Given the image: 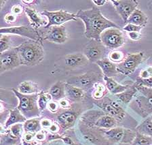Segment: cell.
<instances>
[{
	"mask_svg": "<svg viewBox=\"0 0 152 145\" xmlns=\"http://www.w3.org/2000/svg\"><path fill=\"white\" fill-rule=\"evenodd\" d=\"M76 18H80L85 26L84 35L87 38L101 42V34L109 28H120L119 26L102 15L96 6L85 10H79L75 14Z\"/></svg>",
	"mask_w": 152,
	"mask_h": 145,
	"instance_id": "cell-1",
	"label": "cell"
},
{
	"mask_svg": "<svg viewBox=\"0 0 152 145\" xmlns=\"http://www.w3.org/2000/svg\"><path fill=\"white\" fill-rule=\"evenodd\" d=\"M17 49L20 65L36 66L41 63L44 57V50L40 42L28 40L16 47Z\"/></svg>",
	"mask_w": 152,
	"mask_h": 145,
	"instance_id": "cell-2",
	"label": "cell"
},
{
	"mask_svg": "<svg viewBox=\"0 0 152 145\" xmlns=\"http://www.w3.org/2000/svg\"><path fill=\"white\" fill-rule=\"evenodd\" d=\"M136 87L140 95L134 96L130 103V107L142 117H147L152 115V88L139 85Z\"/></svg>",
	"mask_w": 152,
	"mask_h": 145,
	"instance_id": "cell-3",
	"label": "cell"
},
{
	"mask_svg": "<svg viewBox=\"0 0 152 145\" xmlns=\"http://www.w3.org/2000/svg\"><path fill=\"white\" fill-rule=\"evenodd\" d=\"M12 91H13L18 100L16 108L23 114V115L27 119L37 118L40 115L41 111L37 104L39 93L23 95L19 93L16 89H12Z\"/></svg>",
	"mask_w": 152,
	"mask_h": 145,
	"instance_id": "cell-4",
	"label": "cell"
},
{
	"mask_svg": "<svg viewBox=\"0 0 152 145\" xmlns=\"http://www.w3.org/2000/svg\"><path fill=\"white\" fill-rule=\"evenodd\" d=\"M100 38L103 46L111 50L120 48L125 42L124 35L120 28L111 27L104 30Z\"/></svg>",
	"mask_w": 152,
	"mask_h": 145,
	"instance_id": "cell-5",
	"label": "cell"
},
{
	"mask_svg": "<svg viewBox=\"0 0 152 145\" xmlns=\"http://www.w3.org/2000/svg\"><path fill=\"white\" fill-rule=\"evenodd\" d=\"M101 78V76L99 72L90 71L83 75L69 78L66 83L72 86L79 87L85 91L93 87L96 83L99 82Z\"/></svg>",
	"mask_w": 152,
	"mask_h": 145,
	"instance_id": "cell-6",
	"label": "cell"
},
{
	"mask_svg": "<svg viewBox=\"0 0 152 145\" xmlns=\"http://www.w3.org/2000/svg\"><path fill=\"white\" fill-rule=\"evenodd\" d=\"M145 54L143 52L128 54L122 62L116 64V68L119 74L129 75L136 70L138 66L143 61Z\"/></svg>",
	"mask_w": 152,
	"mask_h": 145,
	"instance_id": "cell-7",
	"label": "cell"
},
{
	"mask_svg": "<svg viewBox=\"0 0 152 145\" xmlns=\"http://www.w3.org/2000/svg\"><path fill=\"white\" fill-rule=\"evenodd\" d=\"M0 34L20 35L37 42H41L42 40L41 35L31 25H19L0 28Z\"/></svg>",
	"mask_w": 152,
	"mask_h": 145,
	"instance_id": "cell-8",
	"label": "cell"
},
{
	"mask_svg": "<svg viewBox=\"0 0 152 145\" xmlns=\"http://www.w3.org/2000/svg\"><path fill=\"white\" fill-rule=\"evenodd\" d=\"M41 14L48 19V24L45 28L52 26H60L68 21L76 19L75 14L69 13L63 10L54 12L44 10Z\"/></svg>",
	"mask_w": 152,
	"mask_h": 145,
	"instance_id": "cell-9",
	"label": "cell"
},
{
	"mask_svg": "<svg viewBox=\"0 0 152 145\" xmlns=\"http://www.w3.org/2000/svg\"><path fill=\"white\" fill-rule=\"evenodd\" d=\"M105 51V47L101 42L91 40L85 46L83 54L88 59L90 62L96 63L98 61L104 58Z\"/></svg>",
	"mask_w": 152,
	"mask_h": 145,
	"instance_id": "cell-10",
	"label": "cell"
},
{
	"mask_svg": "<svg viewBox=\"0 0 152 145\" xmlns=\"http://www.w3.org/2000/svg\"><path fill=\"white\" fill-rule=\"evenodd\" d=\"M104 134L108 140L115 142H132L136 135V133H134L132 131L116 127L104 131Z\"/></svg>",
	"mask_w": 152,
	"mask_h": 145,
	"instance_id": "cell-11",
	"label": "cell"
},
{
	"mask_svg": "<svg viewBox=\"0 0 152 145\" xmlns=\"http://www.w3.org/2000/svg\"><path fill=\"white\" fill-rule=\"evenodd\" d=\"M111 2L125 23H127L129 16L136 10L138 6V1L134 0H111Z\"/></svg>",
	"mask_w": 152,
	"mask_h": 145,
	"instance_id": "cell-12",
	"label": "cell"
},
{
	"mask_svg": "<svg viewBox=\"0 0 152 145\" xmlns=\"http://www.w3.org/2000/svg\"><path fill=\"white\" fill-rule=\"evenodd\" d=\"M97 103V106H99L102 110L111 116L115 117L116 119H123L125 116V111L122 107L119 105L118 103L109 99H101Z\"/></svg>",
	"mask_w": 152,
	"mask_h": 145,
	"instance_id": "cell-13",
	"label": "cell"
},
{
	"mask_svg": "<svg viewBox=\"0 0 152 145\" xmlns=\"http://www.w3.org/2000/svg\"><path fill=\"white\" fill-rule=\"evenodd\" d=\"M48 29V30L43 35L42 39L57 44L65 43L67 40V32L64 25L52 26Z\"/></svg>",
	"mask_w": 152,
	"mask_h": 145,
	"instance_id": "cell-14",
	"label": "cell"
},
{
	"mask_svg": "<svg viewBox=\"0 0 152 145\" xmlns=\"http://www.w3.org/2000/svg\"><path fill=\"white\" fill-rule=\"evenodd\" d=\"M0 57L5 72L14 70L20 66V61L16 47L0 54Z\"/></svg>",
	"mask_w": 152,
	"mask_h": 145,
	"instance_id": "cell-15",
	"label": "cell"
},
{
	"mask_svg": "<svg viewBox=\"0 0 152 145\" xmlns=\"http://www.w3.org/2000/svg\"><path fill=\"white\" fill-rule=\"evenodd\" d=\"M26 15L29 20L31 25L35 29H37L44 26L45 27L48 24V19L44 16L42 15L41 13H37L35 9L26 7L24 9Z\"/></svg>",
	"mask_w": 152,
	"mask_h": 145,
	"instance_id": "cell-16",
	"label": "cell"
},
{
	"mask_svg": "<svg viewBox=\"0 0 152 145\" xmlns=\"http://www.w3.org/2000/svg\"><path fill=\"white\" fill-rule=\"evenodd\" d=\"M65 66L69 68H75L81 66H86L89 63L88 61L83 53H77L67 54L64 59Z\"/></svg>",
	"mask_w": 152,
	"mask_h": 145,
	"instance_id": "cell-17",
	"label": "cell"
},
{
	"mask_svg": "<svg viewBox=\"0 0 152 145\" xmlns=\"http://www.w3.org/2000/svg\"><path fill=\"white\" fill-rule=\"evenodd\" d=\"M96 63L101 68L104 77L113 78L119 74L116 68V64L111 62L108 58L102 59L97 61Z\"/></svg>",
	"mask_w": 152,
	"mask_h": 145,
	"instance_id": "cell-18",
	"label": "cell"
},
{
	"mask_svg": "<svg viewBox=\"0 0 152 145\" xmlns=\"http://www.w3.org/2000/svg\"><path fill=\"white\" fill-rule=\"evenodd\" d=\"M77 116V114L74 112H64L57 116V121L59 125H61L64 129H66L74 124Z\"/></svg>",
	"mask_w": 152,
	"mask_h": 145,
	"instance_id": "cell-19",
	"label": "cell"
},
{
	"mask_svg": "<svg viewBox=\"0 0 152 145\" xmlns=\"http://www.w3.org/2000/svg\"><path fill=\"white\" fill-rule=\"evenodd\" d=\"M103 80L105 82V86L108 91L114 95H118L121 93L126 91L129 86L128 85H124L118 83L113 79V78H108L103 77Z\"/></svg>",
	"mask_w": 152,
	"mask_h": 145,
	"instance_id": "cell-20",
	"label": "cell"
},
{
	"mask_svg": "<svg viewBox=\"0 0 152 145\" xmlns=\"http://www.w3.org/2000/svg\"><path fill=\"white\" fill-rule=\"evenodd\" d=\"M118 124V120L115 117L109 115L101 116L95 121L94 125L99 128L109 130L115 127Z\"/></svg>",
	"mask_w": 152,
	"mask_h": 145,
	"instance_id": "cell-21",
	"label": "cell"
},
{
	"mask_svg": "<svg viewBox=\"0 0 152 145\" xmlns=\"http://www.w3.org/2000/svg\"><path fill=\"white\" fill-rule=\"evenodd\" d=\"M147 21H148V17L145 14L139 9H136L129 16L127 23L142 27L145 26Z\"/></svg>",
	"mask_w": 152,
	"mask_h": 145,
	"instance_id": "cell-22",
	"label": "cell"
},
{
	"mask_svg": "<svg viewBox=\"0 0 152 145\" xmlns=\"http://www.w3.org/2000/svg\"><path fill=\"white\" fill-rule=\"evenodd\" d=\"M65 95L71 100L79 101L85 97V91L79 87L65 83Z\"/></svg>",
	"mask_w": 152,
	"mask_h": 145,
	"instance_id": "cell-23",
	"label": "cell"
},
{
	"mask_svg": "<svg viewBox=\"0 0 152 145\" xmlns=\"http://www.w3.org/2000/svg\"><path fill=\"white\" fill-rule=\"evenodd\" d=\"M48 93L50 95L52 100H60L65 98V83L63 82H56L49 89Z\"/></svg>",
	"mask_w": 152,
	"mask_h": 145,
	"instance_id": "cell-24",
	"label": "cell"
},
{
	"mask_svg": "<svg viewBox=\"0 0 152 145\" xmlns=\"http://www.w3.org/2000/svg\"><path fill=\"white\" fill-rule=\"evenodd\" d=\"M27 119L23 115V114L17 108L10 110V115L4 126L6 128H9L16 123H24Z\"/></svg>",
	"mask_w": 152,
	"mask_h": 145,
	"instance_id": "cell-25",
	"label": "cell"
},
{
	"mask_svg": "<svg viewBox=\"0 0 152 145\" xmlns=\"http://www.w3.org/2000/svg\"><path fill=\"white\" fill-rule=\"evenodd\" d=\"M17 91L23 95L36 94L39 92V87L37 83L30 80H25L19 84Z\"/></svg>",
	"mask_w": 152,
	"mask_h": 145,
	"instance_id": "cell-26",
	"label": "cell"
},
{
	"mask_svg": "<svg viewBox=\"0 0 152 145\" xmlns=\"http://www.w3.org/2000/svg\"><path fill=\"white\" fill-rule=\"evenodd\" d=\"M138 90L137 88L136 87V85H132V86H129V87L122 93H121L116 95L120 100L123 102L124 104H129L131 102L132 100V99L134 98V96H136V94L137 93Z\"/></svg>",
	"mask_w": 152,
	"mask_h": 145,
	"instance_id": "cell-27",
	"label": "cell"
},
{
	"mask_svg": "<svg viewBox=\"0 0 152 145\" xmlns=\"http://www.w3.org/2000/svg\"><path fill=\"white\" fill-rule=\"evenodd\" d=\"M40 121H41V119L38 117L27 119L23 123V127L25 132L37 133L41 131L42 126L41 124H40Z\"/></svg>",
	"mask_w": 152,
	"mask_h": 145,
	"instance_id": "cell-28",
	"label": "cell"
},
{
	"mask_svg": "<svg viewBox=\"0 0 152 145\" xmlns=\"http://www.w3.org/2000/svg\"><path fill=\"white\" fill-rule=\"evenodd\" d=\"M137 132L140 134L152 138V121L150 119H147L137 128Z\"/></svg>",
	"mask_w": 152,
	"mask_h": 145,
	"instance_id": "cell-29",
	"label": "cell"
},
{
	"mask_svg": "<svg viewBox=\"0 0 152 145\" xmlns=\"http://www.w3.org/2000/svg\"><path fill=\"white\" fill-rule=\"evenodd\" d=\"M132 145H152V138L136 132Z\"/></svg>",
	"mask_w": 152,
	"mask_h": 145,
	"instance_id": "cell-30",
	"label": "cell"
},
{
	"mask_svg": "<svg viewBox=\"0 0 152 145\" xmlns=\"http://www.w3.org/2000/svg\"><path fill=\"white\" fill-rule=\"evenodd\" d=\"M52 100V97L48 93L41 92L40 93H39L37 104L40 111L45 110V109L47 108L48 104Z\"/></svg>",
	"mask_w": 152,
	"mask_h": 145,
	"instance_id": "cell-31",
	"label": "cell"
},
{
	"mask_svg": "<svg viewBox=\"0 0 152 145\" xmlns=\"http://www.w3.org/2000/svg\"><path fill=\"white\" fill-rule=\"evenodd\" d=\"M12 47V35L3 34L0 39V54L4 53Z\"/></svg>",
	"mask_w": 152,
	"mask_h": 145,
	"instance_id": "cell-32",
	"label": "cell"
},
{
	"mask_svg": "<svg viewBox=\"0 0 152 145\" xmlns=\"http://www.w3.org/2000/svg\"><path fill=\"white\" fill-rule=\"evenodd\" d=\"M94 90L93 93H92V97L95 99H96V100L103 99L106 92L105 87L102 83L97 82L94 85Z\"/></svg>",
	"mask_w": 152,
	"mask_h": 145,
	"instance_id": "cell-33",
	"label": "cell"
},
{
	"mask_svg": "<svg viewBox=\"0 0 152 145\" xmlns=\"http://www.w3.org/2000/svg\"><path fill=\"white\" fill-rule=\"evenodd\" d=\"M14 97H16L12 91H9L3 88H0V101L5 102L6 104L11 103L14 101Z\"/></svg>",
	"mask_w": 152,
	"mask_h": 145,
	"instance_id": "cell-34",
	"label": "cell"
},
{
	"mask_svg": "<svg viewBox=\"0 0 152 145\" xmlns=\"http://www.w3.org/2000/svg\"><path fill=\"white\" fill-rule=\"evenodd\" d=\"M9 130L11 134L14 137L21 138L24 131H25L23 127V123H16V124L12 125L9 127Z\"/></svg>",
	"mask_w": 152,
	"mask_h": 145,
	"instance_id": "cell-35",
	"label": "cell"
},
{
	"mask_svg": "<svg viewBox=\"0 0 152 145\" xmlns=\"http://www.w3.org/2000/svg\"><path fill=\"white\" fill-rule=\"evenodd\" d=\"M111 62L114 63H119L124 59V54L122 51H114L109 54V58Z\"/></svg>",
	"mask_w": 152,
	"mask_h": 145,
	"instance_id": "cell-36",
	"label": "cell"
},
{
	"mask_svg": "<svg viewBox=\"0 0 152 145\" xmlns=\"http://www.w3.org/2000/svg\"><path fill=\"white\" fill-rule=\"evenodd\" d=\"M136 85H139V86H144L149 88H152V77L149 78H146V79H142L139 77L137 78Z\"/></svg>",
	"mask_w": 152,
	"mask_h": 145,
	"instance_id": "cell-37",
	"label": "cell"
},
{
	"mask_svg": "<svg viewBox=\"0 0 152 145\" xmlns=\"http://www.w3.org/2000/svg\"><path fill=\"white\" fill-rule=\"evenodd\" d=\"M142 27L140 26H137L133 24H130V23H128L125 27L123 28V30L125 32H127L128 33L130 32H140L142 29Z\"/></svg>",
	"mask_w": 152,
	"mask_h": 145,
	"instance_id": "cell-38",
	"label": "cell"
},
{
	"mask_svg": "<svg viewBox=\"0 0 152 145\" xmlns=\"http://www.w3.org/2000/svg\"><path fill=\"white\" fill-rule=\"evenodd\" d=\"M59 104L57 102L54 100H52L48 104L47 108L48 109V110L51 113H56V112L58 111V108H59Z\"/></svg>",
	"mask_w": 152,
	"mask_h": 145,
	"instance_id": "cell-39",
	"label": "cell"
},
{
	"mask_svg": "<svg viewBox=\"0 0 152 145\" xmlns=\"http://www.w3.org/2000/svg\"><path fill=\"white\" fill-rule=\"evenodd\" d=\"M10 115V110H6L3 113H0V124H4L6 123Z\"/></svg>",
	"mask_w": 152,
	"mask_h": 145,
	"instance_id": "cell-40",
	"label": "cell"
},
{
	"mask_svg": "<svg viewBox=\"0 0 152 145\" xmlns=\"http://www.w3.org/2000/svg\"><path fill=\"white\" fill-rule=\"evenodd\" d=\"M23 7L20 5H15L12 8V13L14 15H20L23 12Z\"/></svg>",
	"mask_w": 152,
	"mask_h": 145,
	"instance_id": "cell-41",
	"label": "cell"
},
{
	"mask_svg": "<svg viewBox=\"0 0 152 145\" xmlns=\"http://www.w3.org/2000/svg\"><path fill=\"white\" fill-rule=\"evenodd\" d=\"M35 139L37 140L38 142L44 141L46 139V133L42 132V131H39V132H37L35 135Z\"/></svg>",
	"mask_w": 152,
	"mask_h": 145,
	"instance_id": "cell-42",
	"label": "cell"
},
{
	"mask_svg": "<svg viewBox=\"0 0 152 145\" xmlns=\"http://www.w3.org/2000/svg\"><path fill=\"white\" fill-rule=\"evenodd\" d=\"M40 124H41L42 128H44V129H49L50 127L52 125V123L51 120L49 119H43L40 121Z\"/></svg>",
	"mask_w": 152,
	"mask_h": 145,
	"instance_id": "cell-43",
	"label": "cell"
},
{
	"mask_svg": "<svg viewBox=\"0 0 152 145\" xmlns=\"http://www.w3.org/2000/svg\"><path fill=\"white\" fill-rule=\"evenodd\" d=\"M4 20L8 23H12L16 21V16L12 13H8L5 16Z\"/></svg>",
	"mask_w": 152,
	"mask_h": 145,
	"instance_id": "cell-44",
	"label": "cell"
},
{
	"mask_svg": "<svg viewBox=\"0 0 152 145\" xmlns=\"http://www.w3.org/2000/svg\"><path fill=\"white\" fill-rule=\"evenodd\" d=\"M128 35L130 39L133 41H137L141 38V34H140V32H130L128 33Z\"/></svg>",
	"mask_w": 152,
	"mask_h": 145,
	"instance_id": "cell-45",
	"label": "cell"
},
{
	"mask_svg": "<svg viewBox=\"0 0 152 145\" xmlns=\"http://www.w3.org/2000/svg\"><path fill=\"white\" fill-rule=\"evenodd\" d=\"M58 104H59V106H61V108H68L71 106V104L69 101L65 98H63L60 99L58 102Z\"/></svg>",
	"mask_w": 152,
	"mask_h": 145,
	"instance_id": "cell-46",
	"label": "cell"
},
{
	"mask_svg": "<svg viewBox=\"0 0 152 145\" xmlns=\"http://www.w3.org/2000/svg\"><path fill=\"white\" fill-rule=\"evenodd\" d=\"M35 135L34 133H31V132H26L23 135L24 140L27 142H32L33 139L35 138Z\"/></svg>",
	"mask_w": 152,
	"mask_h": 145,
	"instance_id": "cell-47",
	"label": "cell"
},
{
	"mask_svg": "<svg viewBox=\"0 0 152 145\" xmlns=\"http://www.w3.org/2000/svg\"><path fill=\"white\" fill-rule=\"evenodd\" d=\"M48 130L52 134H56L60 130V125L57 124V123H52Z\"/></svg>",
	"mask_w": 152,
	"mask_h": 145,
	"instance_id": "cell-48",
	"label": "cell"
},
{
	"mask_svg": "<svg viewBox=\"0 0 152 145\" xmlns=\"http://www.w3.org/2000/svg\"><path fill=\"white\" fill-rule=\"evenodd\" d=\"M151 77L149 73L148 72V71L147 70V69H144L142 70L141 73H140V78H142V79H146V78H149Z\"/></svg>",
	"mask_w": 152,
	"mask_h": 145,
	"instance_id": "cell-49",
	"label": "cell"
},
{
	"mask_svg": "<svg viewBox=\"0 0 152 145\" xmlns=\"http://www.w3.org/2000/svg\"><path fill=\"white\" fill-rule=\"evenodd\" d=\"M92 3L94 4L95 6H102L105 4L107 1V0H92Z\"/></svg>",
	"mask_w": 152,
	"mask_h": 145,
	"instance_id": "cell-50",
	"label": "cell"
},
{
	"mask_svg": "<svg viewBox=\"0 0 152 145\" xmlns=\"http://www.w3.org/2000/svg\"><path fill=\"white\" fill-rule=\"evenodd\" d=\"M6 106L7 104L2 101H0V113H3V112L6 111V110H8V109L6 108Z\"/></svg>",
	"mask_w": 152,
	"mask_h": 145,
	"instance_id": "cell-51",
	"label": "cell"
},
{
	"mask_svg": "<svg viewBox=\"0 0 152 145\" xmlns=\"http://www.w3.org/2000/svg\"><path fill=\"white\" fill-rule=\"evenodd\" d=\"M23 3L25 5H33V4H36L39 3V1H35V0H30V1H26V0H23L22 1Z\"/></svg>",
	"mask_w": 152,
	"mask_h": 145,
	"instance_id": "cell-52",
	"label": "cell"
},
{
	"mask_svg": "<svg viewBox=\"0 0 152 145\" xmlns=\"http://www.w3.org/2000/svg\"><path fill=\"white\" fill-rule=\"evenodd\" d=\"M8 129L6 128L5 126H4L2 124H0V135L6 134L7 132H8Z\"/></svg>",
	"mask_w": 152,
	"mask_h": 145,
	"instance_id": "cell-53",
	"label": "cell"
},
{
	"mask_svg": "<svg viewBox=\"0 0 152 145\" xmlns=\"http://www.w3.org/2000/svg\"><path fill=\"white\" fill-rule=\"evenodd\" d=\"M6 3V1L5 0H0V12L1 11L3 7L5 6V4Z\"/></svg>",
	"mask_w": 152,
	"mask_h": 145,
	"instance_id": "cell-54",
	"label": "cell"
},
{
	"mask_svg": "<svg viewBox=\"0 0 152 145\" xmlns=\"http://www.w3.org/2000/svg\"><path fill=\"white\" fill-rule=\"evenodd\" d=\"M5 72V71L4 70L3 66H2V63H1V57H0V74L2 73Z\"/></svg>",
	"mask_w": 152,
	"mask_h": 145,
	"instance_id": "cell-55",
	"label": "cell"
},
{
	"mask_svg": "<svg viewBox=\"0 0 152 145\" xmlns=\"http://www.w3.org/2000/svg\"><path fill=\"white\" fill-rule=\"evenodd\" d=\"M49 145H63V144L61 141H54L50 144Z\"/></svg>",
	"mask_w": 152,
	"mask_h": 145,
	"instance_id": "cell-56",
	"label": "cell"
},
{
	"mask_svg": "<svg viewBox=\"0 0 152 145\" xmlns=\"http://www.w3.org/2000/svg\"><path fill=\"white\" fill-rule=\"evenodd\" d=\"M23 145H34V144L32 143L31 142H27L25 140H23Z\"/></svg>",
	"mask_w": 152,
	"mask_h": 145,
	"instance_id": "cell-57",
	"label": "cell"
},
{
	"mask_svg": "<svg viewBox=\"0 0 152 145\" xmlns=\"http://www.w3.org/2000/svg\"><path fill=\"white\" fill-rule=\"evenodd\" d=\"M2 35H3V34H0V39H1V36H2Z\"/></svg>",
	"mask_w": 152,
	"mask_h": 145,
	"instance_id": "cell-58",
	"label": "cell"
},
{
	"mask_svg": "<svg viewBox=\"0 0 152 145\" xmlns=\"http://www.w3.org/2000/svg\"><path fill=\"white\" fill-rule=\"evenodd\" d=\"M149 119H151V120L152 121V116H151V117H150V118H149Z\"/></svg>",
	"mask_w": 152,
	"mask_h": 145,
	"instance_id": "cell-59",
	"label": "cell"
},
{
	"mask_svg": "<svg viewBox=\"0 0 152 145\" xmlns=\"http://www.w3.org/2000/svg\"><path fill=\"white\" fill-rule=\"evenodd\" d=\"M0 137H1V135H0Z\"/></svg>",
	"mask_w": 152,
	"mask_h": 145,
	"instance_id": "cell-60",
	"label": "cell"
}]
</instances>
